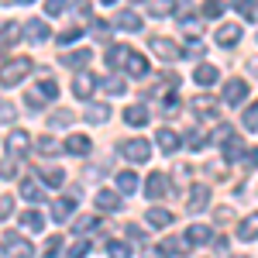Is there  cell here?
Masks as SVG:
<instances>
[{
	"label": "cell",
	"mask_w": 258,
	"mask_h": 258,
	"mask_svg": "<svg viewBox=\"0 0 258 258\" xmlns=\"http://www.w3.org/2000/svg\"><path fill=\"white\" fill-rule=\"evenodd\" d=\"M31 69H35V62L28 59V55H18V59H11L7 66H0V83L4 86H18Z\"/></svg>",
	"instance_id": "obj_1"
},
{
	"label": "cell",
	"mask_w": 258,
	"mask_h": 258,
	"mask_svg": "<svg viewBox=\"0 0 258 258\" xmlns=\"http://www.w3.org/2000/svg\"><path fill=\"white\" fill-rule=\"evenodd\" d=\"M117 152H120L127 162H135V165H145V162L152 159V145H148L145 138H124V141L117 145Z\"/></svg>",
	"instance_id": "obj_2"
},
{
	"label": "cell",
	"mask_w": 258,
	"mask_h": 258,
	"mask_svg": "<svg viewBox=\"0 0 258 258\" xmlns=\"http://www.w3.org/2000/svg\"><path fill=\"white\" fill-rule=\"evenodd\" d=\"M0 244H4V255H11V258H31L35 255V248L21 238L18 231H4L0 234Z\"/></svg>",
	"instance_id": "obj_3"
},
{
	"label": "cell",
	"mask_w": 258,
	"mask_h": 258,
	"mask_svg": "<svg viewBox=\"0 0 258 258\" xmlns=\"http://www.w3.org/2000/svg\"><path fill=\"white\" fill-rule=\"evenodd\" d=\"M148 48L159 55L162 62H176V59H182V48H179L176 41H169V38H152L148 41Z\"/></svg>",
	"instance_id": "obj_4"
},
{
	"label": "cell",
	"mask_w": 258,
	"mask_h": 258,
	"mask_svg": "<svg viewBox=\"0 0 258 258\" xmlns=\"http://www.w3.org/2000/svg\"><path fill=\"white\" fill-rule=\"evenodd\" d=\"M28 148H31V135H28V131H11V135H7V155H11V159H21V155H28Z\"/></svg>",
	"instance_id": "obj_5"
},
{
	"label": "cell",
	"mask_w": 258,
	"mask_h": 258,
	"mask_svg": "<svg viewBox=\"0 0 258 258\" xmlns=\"http://www.w3.org/2000/svg\"><path fill=\"white\" fill-rule=\"evenodd\" d=\"M145 197H148V200L169 197V176H165V172H152L148 182H145Z\"/></svg>",
	"instance_id": "obj_6"
},
{
	"label": "cell",
	"mask_w": 258,
	"mask_h": 258,
	"mask_svg": "<svg viewBox=\"0 0 258 258\" xmlns=\"http://www.w3.org/2000/svg\"><path fill=\"white\" fill-rule=\"evenodd\" d=\"M244 97H248V83L244 80H227L224 83V103L238 107V103H244Z\"/></svg>",
	"instance_id": "obj_7"
},
{
	"label": "cell",
	"mask_w": 258,
	"mask_h": 258,
	"mask_svg": "<svg viewBox=\"0 0 258 258\" xmlns=\"http://www.w3.org/2000/svg\"><path fill=\"white\" fill-rule=\"evenodd\" d=\"M24 38L28 41H35V45H41V41H48L52 38V31H48V24L41 18H31L28 24H24Z\"/></svg>",
	"instance_id": "obj_8"
},
{
	"label": "cell",
	"mask_w": 258,
	"mask_h": 258,
	"mask_svg": "<svg viewBox=\"0 0 258 258\" xmlns=\"http://www.w3.org/2000/svg\"><path fill=\"white\" fill-rule=\"evenodd\" d=\"M93 90H97V76H90V73H80V76L73 80V97L76 100H90Z\"/></svg>",
	"instance_id": "obj_9"
},
{
	"label": "cell",
	"mask_w": 258,
	"mask_h": 258,
	"mask_svg": "<svg viewBox=\"0 0 258 258\" xmlns=\"http://www.w3.org/2000/svg\"><path fill=\"white\" fill-rule=\"evenodd\" d=\"M210 207V189L207 186H193L189 189V200H186V210L189 214H200V210H207Z\"/></svg>",
	"instance_id": "obj_10"
},
{
	"label": "cell",
	"mask_w": 258,
	"mask_h": 258,
	"mask_svg": "<svg viewBox=\"0 0 258 258\" xmlns=\"http://www.w3.org/2000/svg\"><path fill=\"white\" fill-rule=\"evenodd\" d=\"M62 148H66L69 155H90L93 141H90V135H69V138L62 141Z\"/></svg>",
	"instance_id": "obj_11"
},
{
	"label": "cell",
	"mask_w": 258,
	"mask_h": 258,
	"mask_svg": "<svg viewBox=\"0 0 258 258\" xmlns=\"http://www.w3.org/2000/svg\"><path fill=\"white\" fill-rule=\"evenodd\" d=\"M120 66H124V69H127L131 76H138V80H141V76H148V59H145L141 52H127Z\"/></svg>",
	"instance_id": "obj_12"
},
{
	"label": "cell",
	"mask_w": 258,
	"mask_h": 258,
	"mask_svg": "<svg viewBox=\"0 0 258 258\" xmlns=\"http://www.w3.org/2000/svg\"><path fill=\"white\" fill-rule=\"evenodd\" d=\"M93 203H97V210H103V214H117L120 210V197L114 189H100L97 197H93Z\"/></svg>",
	"instance_id": "obj_13"
},
{
	"label": "cell",
	"mask_w": 258,
	"mask_h": 258,
	"mask_svg": "<svg viewBox=\"0 0 258 258\" xmlns=\"http://www.w3.org/2000/svg\"><path fill=\"white\" fill-rule=\"evenodd\" d=\"M193 80H197L200 86H214V83L220 80V73H217V66H210V62H200L197 69H193Z\"/></svg>",
	"instance_id": "obj_14"
},
{
	"label": "cell",
	"mask_w": 258,
	"mask_h": 258,
	"mask_svg": "<svg viewBox=\"0 0 258 258\" xmlns=\"http://www.w3.org/2000/svg\"><path fill=\"white\" fill-rule=\"evenodd\" d=\"M90 59H93L90 48H76V52L62 55V66H66V69H83V66H90Z\"/></svg>",
	"instance_id": "obj_15"
},
{
	"label": "cell",
	"mask_w": 258,
	"mask_h": 258,
	"mask_svg": "<svg viewBox=\"0 0 258 258\" xmlns=\"http://www.w3.org/2000/svg\"><path fill=\"white\" fill-rule=\"evenodd\" d=\"M155 138H159V148L165 152V155H172V152H179V148H182L179 135H176V131H169V127H162V131L155 135Z\"/></svg>",
	"instance_id": "obj_16"
},
{
	"label": "cell",
	"mask_w": 258,
	"mask_h": 258,
	"mask_svg": "<svg viewBox=\"0 0 258 258\" xmlns=\"http://www.w3.org/2000/svg\"><path fill=\"white\" fill-rule=\"evenodd\" d=\"M73 210H76V197H66V200H55L52 203V217L59 220V224L73 217Z\"/></svg>",
	"instance_id": "obj_17"
},
{
	"label": "cell",
	"mask_w": 258,
	"mask_h": 258,
	"mask_svg": "<svg viewBox=\"0 0 258 258\" xmlns=\"http://www.w3.org/2000/svg\"><path fill=\"white\" fill-rule=\"evenodd\" d=\"M124 120H127L131 127H145V124H148V110H145L141 103H131V107L124 110Z\"/></svg>",
	"instance_id": "obj_18"
},
{
	"label": "cell",
	"mask_w": 258,
	"mask_h": 258,
	"mask_svg": "<svg viewBox=\"0 0 258 258\" xmlns=\"http://www.w3.org/2000/svg\"><path fill=\"white\" fill-rule=\"evenodd\" d=\"M145 220H148V227H155V231H162V227H169V220H172V214H169V210H162V207H152V210L145 214Z\"/></svg>",
	"instance_id": "obj_19"
},
{
	"label": "cell",
	"mask_w": 258,
	"mask_h": 258,
	"mask_svg": "<svg viewBox=\"0 0 258 258\" xmlns=\"http://www.w3.org/2000/svg\"><path fill=\"white\" fill-rule=\"evenodd\" d=\"M241 41V28L238 24H224V28H217V45H238Z\"/></svg>",
	"instance_id": "obj_20"
},
{
	"label": "cell",
	"mask_w": 258,
	"mask_h": 258,
	"mask_svg": "<svg viewBox=\"0 0 258 258\" xmlns=\"http://www.w3.org/2000/svg\"><path fill=\"white\" fill-rule=\"evenodd\" d=\"M238 238L241 241H255L258 238V214H251V217H244L238 224Z\"/></svg>",
	"instance_id": "obj_21"
},
{
	"label": "cell",
	"mask_w": 258,
	"mask_h": 258,
	"mask_svg": "<svg viewBox=\"0 0 258 258\" xmlns=\"http://www.w3.org/2000/svg\"><path fill=\"white\" fill-rule=\"evenodd\" d=\"M86 120H90V124H107V120H110V107H107V103H90V107H86Z\"/></svg>",
	"instance_id": "obj_22"
},
{
	"label": "cell",
	"mask_w": 258,
	"mask_h": 258,
	"mask_svg": "<svg viewBox=\"0 0 258 258\" xmlns=\"http://www.w3.org/2000/svg\"><path fill=\"white\" fill-rule=\"evenodd\" d=\"M21 227H24V231H35V234H41L45 217H41L38 210H24V214H21Z\"/></svg>",
	"instance_id": "obj_23"
},
{
	"label": "cell",
	"mask_w": 258,
	"mask_h": 258,
	"mask_svg": "<svg viewBox=\"0 0 258 258\" xmlns=\"http://www.w3.org/2000/svg\"><path fill=\"white\" fill-rule=\"evenodd\" d=\"M114 24H117L120 31H141V18L135 14V11H120Z\"/></svg>",
	"instance_id": "obj_24"
},
{
	"label": "cell",
	"mask_w": 258,
	"mask_h": 258,
	"mask_svg": "<svg viewBox=\"0 0 258 258\" xmlns=\"http://www.w3.org/2000/svg\"><path fill=\"white\" fill-rule=\"evenodd\" d=\"M193 110H197V117H217V100L197 97V100H193Z\"/></svg>",
	"instance_id": "obj_25"
},
{
	"label": "cell",
	"mask_w": 258,
	"mask_h": 258,
	"mask_svg": "<svg viewBox=\"0 0 258 258\" xmlns=\"http://www.w3.org/2000/svg\"><path fill=\"white\" fill-rule=\"evenodd\" d=\"M21 197L28 200V203H41L45 193H41V186L35 182V179H24V182H21Z\"/></svg>",
	"instance_id": "obj_26"
},
{
	"label": "cell",
	"mask_w": 258,
	"mask_h": 258,
	"mask_svg": "<svg viewBox=\"0 0 258 258\" xmlns=\"http://www.w3.org/2000/svg\"><path fill=\"white\" fill-rule=\"evenodd\" d=\"M241 155H244V145H241L238 135H231V138L224 141V159H227V162H238Z\"/></svg>",
	"instance_id": "obj_27"
},
{
	"label": "cell",
	"mask_w": 258,
	"mask_h": 258,
	"mask_svg": "<svg viewBox=\"0 0 258 258\" xmlns=\"http://www.w3.org/2000/svg\"><path fill=\"white\" fill-rule=\"evenodd\" d=\"M38 176L45 179L48 186H62V182H66V172H62V169H55V165H41Z\"/></svg>",
	"instance_id": "obj_28"
},
{
	"label": "cell",
	"mask_w": 258,
	"mask_h": 258,
	"mask_svg": "<svg viewBox=\"0 0 258 258\" xmlns=\"http://www.w3.org/2000/svg\"><path fill=\"white\" fill-rule=\"evenodd\" d=\"M162 251H165V255H186V251H189V241L186 238H169V241H162Z\"/></svg>",
	"instance_id": "obj_29"
},
{
	"label": "cell",
	"mask_w": 258,
	"mask_h": 258,
	"mask_svg": "<svg viewBox=\"0 0 258 258\" xmlns=\"http://www.w3.org/2000/svg\"><path fill=\"white\" fill-rule=\"evenodd\" d=\"M172 11H176L172 0H152V4H148V14H152V18H169Z\"/></svg>",
	"instance_id": "obj_30"
},
{
	"label": "cell",
	"mask_w": 258,
	"mask_h": 258,
	"mask_svg": "<svg viewBox=\"0 0 258 258\" xmlns=\"http://www.w3.org/2000/svg\"><path fill=\"white\" fill-rule=\"evenodd\" d=\"M35 148H38L41 155H55V152H62V141H59V138H52V135H45V138L35 141Z\"/></svg>",
	"instance_id": "obj_31"
},
{
	"label": "cell",
	"mask_w": 258,
	"mask_h": 258,
	"mask_svg": "<svg viewBox=\"0 0 258 258\" xmlns=\"http://www.w3.org/2000/svg\"><path fill=\"white\" fill-rule=\"evenodd\" d=\"M186 241H189V244H207V241H210V227H203V224H193V227L186 231Z\"/></svg>",
	"instance_id": "obj_32"
},
{
	"label": "cell",
	"mask_w": 258,
	"mask_h": 258,
	"mask_svg": "<svg viewBox=\"0 0 258 258\" xmlns=\"http://www.w3.org/2000/svg\"><path fill=\"white\" fill-rule=\"evenodd\" d=\"M21 24H14V21H7V24H0V45H14V41L21 38V31H18Z\"/></svg>",
	"instance_id": "obj_33"
},
{
	"label": "cell",
	"mask_w": 258,
	"mask_h": 258,
	"mask_svg": "<svg viewBox=\"0 0 258 258\" xmlns=\"http://www.w3.org/2000/svg\"><path fill=\"white\" fill-rule=\"evenodd\" d=\"M231 4H234V11H241L248 21H258V4L255 0H231Z\"/></svg>",
	"instance_id": "obj_34"
},
{
	"label": "cell",
	"mask_w": 258,
	"mask_h": 258,
	"mask_svg": "<svg viewBox=\"0 0 258 258\" xmlns=\"http://www.w3.org/2000/svg\"><path fill=\"white\" fill-rule=\"evenodd\" d=\"M117 189L120 193H135V189H138V176H135V172H120L117 176Z\"/></svg>",
	"instance_id": "obj_35"
},
{
	"label": "cell",
	"mask_w": 258,
	"mask_h": 258,
	"mask_svg": "<svg viewBox=\"0 0 258 258\" xmlns=\"http://www.w3.org/2000/svg\"><path fill=\"white\" fill-rule=\"evenodd\" d=\"M127 52H131L127 45H114V48L107 52V66H110V69H117L120 62H124V55H127Z\"/></svg>",
	"instance_id": "obj_36"
},
{
	"label": "cell",
	"mask_w": 258,
	"mask_h": 258,
	"mask_svg": "<svg viewBox=\"0 0 258 258\" xmlns=\"http://www.w3.org/2000/svg\"><path fill=\"white\" fill-rule=\"evenodd\" d=\"M35 93H38L41 100H55V97H59V86H55L52 80H41L38 86H35Z\"/></svg>",
	"instance_id": "obj_37"
},
{
	"label": "cell",
	"mask_w": 258,
	"mask_h": 258,
	"mask_svg": "<svg viewBox=\"0 0 258 258\" xmlns=\"http://www.w3.org/2000/svg\"><path fill=\"white\" fill-rule=\"evenodd\" d=\"M182 145H186V148H193V152H200V148H207V135H203V131H189Z\"/></svg>",
	"instance_id": "obj_38"
},
{
	"label": "cell",
	"mask_w": 258,
	"mask_h": 258,
	"mask_svg": "<svg viewBox=\"0 0 258 258\" xmlns=\"http://www.w3.org/2000/svg\"><path fill=\"white\" fill-rule=\"evenodd\" d=\"M83 31H86V28H80V24H76V28H66V31H59V45H73V41H80Z\"/></svg>",
	"instance_id": "obj_39"
},
{
	"label": "cell",
	"mask_w": 258,
	"mask_h": 258,
	"mask_svg": "<svg viewBox=\"0 0 258 258\" xmlns=\"http://www.w3.org/2000/svg\"><path fill=\"white\" fill-rule=\"evenodd\" d=\"M241 124H244L248 131H258V100L251 103V107H248V110H244V117H241Z\"/></svg>",
	"instance_id": "obj_40"
},
{
	"label": "cell",
	"mask_w": 258,
	"mask_h": 258,
	"mask_svg": "<svg viewBox=\"0 0 258 258\" xmlns=\"http://www.w3.org/2000/svg\"><path fill=\"white\" fill-rule=\"evenodd\" d=\"M97 224H100L97 217H80L73 224V231H76V234H86V231H97Z\"/></svg>",
	"instance_id": "obj_41"
},
{
	"label": "cell",
	"mask_w": 258,
	"mask_h": 258,
	"mask_svg": "<svg viewBox=\"0 0 258 258\" xmlns=\"http://www.w3.org/2000/svg\"><path fill=\"white\" fill-rule=\"evenodd\" d=\"M66 7H69V0H45V14H52V18H59Z\"/></svg>",
	"instance_id": "obj_42"
},
{
	"label": "cell",
	"mask_w": 258,
	"mask_h": 258,
	"mask_svg": "<svg viewBox=\"0 0 258 258\" xmlns=\"http://www.w3.org/2000/svg\"><path fill=\"white\" fill-rule=\"evenodd\" d=\"M59 248H62V238H48V241H45L41 258H59Z\"/></svg>",
	"instance_id": "obj_43"
},
{
	"label": "cell",
	"mask_w": 258,
	"mask_h": 258,
	"mask_svg": "<svg viewBox=\"0 0 258 258\" xmlns=\"http://www.w3.org/2000/svg\"><path fill=\"white\" fill-rule=\"evenodd\" d=\"M220 14H224V4L220 0H207L203 4V18H220Z\"/></svg>",
	"instance_id": "obj_44"
},
{
	"label": "cell",
	"mask_w": 258,
	"mask_h": 258,
	"mask_svg": "<svg viewBox=\"0 0 258 258\" xmlns=\"http://www.w3.org/2000/svg\"><path fill=\"white\" fill-rule=\"evenodd\" d=\"M97 86H103V90H107V93H124V90H127V86H124V83L120 80H97Z\"/></svg>",
	"instance_id": "obj_45"
},
{
	"label": "cell",
	"mask_w": 258,
	"mask_h": 258,
	"mask_svg": "<svg viewBox=\"0 0 258 258\" xmlns=\"http://www.w3.org/2000/svg\"><path fill=\"white\" fill-rule=\"evenodd\" d=\"M52 127H69V124H73V114H69V110H62V114H52Z\"/></svg>",
	"instance_id": "obj_46"
},
{
	"label": "cell",
	"mask_w": 258,
	"mask_h": 258,
	"mask_svg": "<svg viewBox=\"0 0 258 258\" xmlns=\"http://www.w3.org/2000/svg\"><path fill=\"white\" fill-rule=\"evenodd\" d=\"M86 251H90V244H86V241H76V244H73V248L66 251V258H83Z\"/></svg>",
	"instance_id": "obj_47"
},
{
	"label": "cell",
	"mask_w": 258,
	"mask_h": 258,
	"mask_svg": "<svg viewBox=\"0 0 258 258\" xmlns=\"http://www.w3.org/2000/svg\"><path fill=\"white\" fill-rule=\"evenodd\" d=\"M110 258H131V248L120 244V241H114V244H110Z\"/></svg>",
	"instance_id": "obj_48"
},
{
	"label": "cell",
	"mask_w": 258,
	"mask_h": 258,
	"mask_svg": "<svg viewBox=\"0 0 258 258\" xmlns=\"http://www.w3.org/2000/svg\"><path fill=\"white\" fill-rule=\"evenodd\" d=\"M203 52H207V48H203V41H193V45H189V48L182 52V59H200Z\"/></svg>",
	"instance_id": "obj_49"
},
{
	"label": "cell",
	"mask_w": 258,
	"mask_h": 258,
	"mask_svg": "<svg viewBox=\"0 0 258 258\" xmlns=\"http://www.w3.org/2000/svg\"><path fill=\"white\" fill-rule=\"evenodd\" d=\"M231 135H234V127H231V124H220L217 131H214V141H220V145H224V141L231 138Z\"/></svg>",
	"instance_id": "obj_50"
},
{
	"label": "cell",
	"mask_w": 258,
	"mask_h": 258,
	"mask_svg": "<svg viewBox=\"0 0 258 258\" xmlns=\"http://www.w3.org/2000/svg\"><path fill=\"white\" fill-rule=\"evenodd\" d=\"M24 103H28V107H35V110H41V107H45V100H41L38 93H35V90H28V97H24Z\"/></svg>",
	"instance_id": "obj_51"
},
{
	"label": "cell",
	"mask_w": 258,
	"mask_h": 258,
	"mask_svg": "<svg viewBox=\"0 0 258 258\" xmlns=\"http://www.w3.org/2000/svg\"><path fill=\"white\" fill-rule=\"evenodd\" d=\"M11 214H14V200L0 197V217H11Z\"/></svg>",
	"instance_id": "obj_52"
},
{
	"label": "cell",
	"mask_w": 258,
	"mask_h": 258,
	"mask_svg": "<svg viewBox=\"0 0 258 258\" xmlns=\"http://www.w3.org/2000/svg\"><path fill=\"white\" fill-rule=\"evenodd\" d=\"M18 114H14V107L7 103V100H0V120H14Z\"/></svg>",
	"instance_id": "obj_53"
},
{
	"label": "cell",
	"mask_w": 258,
	"mask_h": 258,
	"mask_svg": "<svg viewBox=\"0 0 258 258\" xmlns=\"http://www.w3.org/2000/svg\"><path fill=\"white\" fill-rule=\"evenodd\" d=\"M0 176H4V179H14V176H18V169H14L11 162L4 159V165H0Z\"/></svg>",
	"instance_id": "obj_54"
},
{
	"label": "cell",
	"mask_w": 258,
	"mask_h": 258,
	"mask_svg": "<svg viewBox=\"0 0 258 258\" xmlns=\"http://www.w3.org/2000/svg\"><path fill=\"white\" fill-rule=\"evenodd\" d=\"M127 238H135V241H145V231H141L138 224H127Z\"/></svg>",
	"instance_id": "obj_55"
},
{
	"label": "cell",
	"mask_w": 258,
	"mask_h": 258,
	"mask_svg": "<svg viewBox=\"0 0 258 258\" xmlns=\"http://www.w3.org/2000/svg\"><path fill=\"white\" fill-rule=\"evenodd\" d=\"M244 162H248V169H258V148L244 152Z\"/></svg>",
	"instance_id": "obj_56"
},
{
	"label": "cell",
	"mask_w": 258,
	"mask_h": 258,
	"mask_svg": "<svg viewBox=\"0 0 258 258\" xmlns=\"http://www.w3.org/2000/svg\"><path fill=\"white\" fill-rule=\"evenodd\" d=\"M231 217H234V210H231V207H220V210H217V220H231Z\"/></svg>",
	"instance_id": "obj_57"
},
{
	"label": "cell",
	"mask_w": 258,
	"mask_h": 258,
	"mask_svg": "<svg viewBox=\"0 0 258 258\" xmlns=\"http://www.w3.org/2000/svg\"><path fill=\"white\" fill-rule=\"evenodd\" d=\"M145 258H165L162 248H145Z\"/></svg>",
	"instance_id": "obj_58"
},
{
	"label": "cell",
	"mask_w": 258,
	"mask_h": 258,
	"mask_svg": "<svg viewBox=\"0 0 258 258\" xmlns=\"http://www.w3.org/2000/svg\"><path fill=\"white\" fill-rule=\"evenodd\" d=\"M14 4H35V0H14Z\"/></svg>",
	"instance_id": "obj_59"
},
{
	"label": "cell",
	"mask_w": 258,
	"mask_h": 258,
	"mask_svg": "<svg viewBox=\"0 0 258 258\" xmlns=\"http://www.w3.org/2000/svg\"><path fill=\"white\" fill-rule=\"evenodd\" d=\"M100 4H117V0H100Z\"/></svg>",
	"instance_id": "obj_60"
},
{
	"label": "cell",
	"mask_w": 258,
	"mask_h": 258,
	"mask_svg": "<svg viewBox=\"0 0 258 258\" xmlns=\"http://www.w3.org/2000/svg\"><path fill=\"white\" fill-rule=\"evenodd\" d=\"M0 66H4V59H0Z\"/></svg>",
	"instance_id": "obj_61"
},
{
	"label": "cell",
	"mask_w": 258,
	"mask_h": 258,
	"mask_svg": "<svg viewBox=\"0 0 258 258\" xmlns=\"http://www.w3.org/2000/svg\"><path fill=\"white\" fill-rule=\"evenodd\" d=\"M135 4H138V0H135Z\"/></svg>",
	"instance_id": "obj_62"
}]
</instances>
